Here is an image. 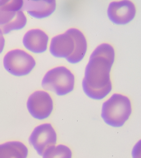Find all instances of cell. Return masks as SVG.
I'll use <instances>...</instances> for the list:
<instances>
[{
  "mask_svg": "<svg viewBox=\"0 0 141 158\" xmlns=\"http://www.w3.org/2000/svg\"><path fill=\"white\" fill-rule=\"evenodd\" d=\"M115 59L114 49L108 43L100 44L91 53L82 82L83 90L88 97L101 100L112 91L110 73Z\"/></svg>",
  "mask_w": 141,
  "mask_h": 158,
  "instance_id": "cell-1",
  "label": "cell"
},
{
  "mask_svg": "<svg viewBox=\"0 0 141 158\" xmlns=\"http://www.w3.org/2000/svg\"><path fill=\"white\" fill-rule=\"evenodd\" d=\"M132 104L127 96L120 94H113L103 104L101 117L110 127H122L132 114Z\"/></svg>",
  "mask_w": 141,
  "mask_h": 158,
  "instance_id": "cell-2",
  "label": "cell"
},
{
  "mask_svg": "<svg viewBox=\"0 0 141 158\" xmlns=\"http://www.w3.org/2000/svg\"><path fill=\"white\" fill-rule=\"evenodd\" d=\"M75 77L66 67H56L49 70L42 82L43 88L54 93L59 96H64L72 92L75 87Z\"/></svg>",
  "mask_w": 141,
  "mask_h": 158,
  "instance_id": "cell-3",
  "label": "cell"
},
{
  "mask_svg": "<svg viewBox=\"0 0 141 158\" xmlns=\"http://www.w3.org/2000/svg\"><path fill=\"white\" fill-rule=\"evenodd\" d=\"M3 63L6 70L17 77L28 75L36 65L34 57L21 49H15L8 52L3 58Z\"/></svg>",
  "mask_w": 141,
  "mask_h": 158,
  "instance_id": "cell-4",
  "label": "cell"
},
{
  "mask_svg": "<svg viewBox=\"0 0 141 158\" xmlns=\"http://www.w3.org/2000/svg\"><path fill=\"white\" fill-rule=\"evenodd\" d=\"M27 107L31 115L38 120L49 118L54 110V101L50 94L46 91L38 90L29 96Z\"/></svg>",
  "mask_w": 141,
  "mask_h": 158,
  "instance_id": "cell-5",
  "label": "cell"
},
{
  "mask_svg": "<svg viewBox=\"0 0 141 158\" xmlns=\"http://www.w3.org/2000/svg\"><path fill=\"white\" fill-rule=\"evenodd\" d=\"M29 141L37 153L42 156L49 148L56 145L57 135L51 124L43 123L34 128Z\"/></svg>",
  "mask_w": 141,
  "mask_h": 158,
  "instance_id": "cell-6",
  "label": "cell"
},
{
  "mask_svg": "<svg viewBox=\"0 0 141 158\" xmlns=\"http://www.w3.org/2000/svg\"><path fill=\"white\" fill-rule=\"evenodd\" d=\"M136 14L135 5L129 0L113 1L109 5L108 17L114 24L124 25L134 19Z\"/></svg>",
  "mask_w": 141,
  "mask_h": 158,
  "instance_id": "cell-7",
  "label": "cell"
},
{
  "mask_svg": "<svg viewBox=\"0 0 141 158\" xmlns=\"http://www.w3.org/2000/svg\"><path fill=\"white\" fill-rule=\"evenodd\" d=\"M74 49L73 38L67 31L53 37L49 47V51L53 56L66 59L73 54Z\"/></svg>",
  "mask_w": 141,
  "mask_h": 158,
  "instance_id": "cell-8",
  "label": "cell"
},
{
  "mask_svg": "<svg viewBox=\"0 0 141 158\" xmlns=\"http://www.w3.org/2000/svg\"><path fill=\"white\" fill-rule=\"evenodd\" d=\"M49 37L41 29L36 28L28 31L23 38L24 48L34 54H41L46 51Z\"/></svg>",
  "mask_w": 141,
  "mask_h": 158,
  "instance_id": "cell-9",
  "label": "cell"
},
{
  "mask_svg": "<svg viewBox=\"0 0 141 158\" xmlns=\"http://www.w3.org/2000/svg\"><path fill=\"white\" fill-rule=\"evenodd\" d=\"M56 2L55 0L24 1L23 10L29 16L37 19L47 18L55 12Z\"/></svg>",
  "mask_w": 141,
  "mask_h": 158,
  "instance_id": "cell-10",
  "label": "cell"
},
{
  "mask_svg": "<svg viewBox=\"0 0 141 158\" xmlns=\"http://www.w3.org/2000/svg\"><path fill=\"white\" fill-rule=\"evenodd\" d=\"M67 31L73 38L75 49L73 54L67 58L66 60L70 64H77L84 59L87 52V43L86 37L81 31L76 28H70Z\"/></svg>",
  "mask_w": 141,
  "mask_h": 158,
  "instance_id": "cell-11",
  "label": "cell"
},
{
  "mask_svg": "<svg viewBox=\"0 0 141 158\" xmlns=\"http://www.w3.org/2000/svg\"><path fill=\"white\" fill-rule=\"evenodd\" d=\"M23 5V0H0V28L14 19Z\"/></svg>",
  "mask_w": 141,
  "mask_h": 158,
  "instance_id": "cell-12",
  "label": "cell"
},
{
  "mask_svg": "<svg viewBox=\"0 0 141 158\" xmlns=\"http://www.w3.org/2000/svg\"><path fill=\"white\" fill-rule=\"evenodd\" d=\"M29 149L24 143L13 140L0 144V158H27Z\"/></svg>",
  "mask_w": 141,
  "mask_h": 158,
  "instance_id": "cell-13",
  "label": "cell"
},
{
  "mask_svg": "<svg viewBox=\"0 0 141 158\" xmlns=\"http://www.w3.org/2000/svg\"><path fill=\"white\" fill-rule=\"evenodd\" d=\"M43 158H72V152L64 144L54 146L46 151L42 156Z\"/></svg>",
  "mask_w": 141,
  "mask_h": 158,
  "instance_id": "cell-14",
  "label": "cell"
},
{
  "mask_svg": "<svg viewBox=\"0 0 141 158\" xmlns=\"http://www.w3.org/2000/svg\"><path fill=\"white\" fill-rule=\"evenodd\" d=\"M27 18L23 11L17 12L15 18L11 22L1 27L3 34H7L13 31L20 30L24 28L26 25Z\"/></svg>",
  "mask_w": 141,
  "mask_h": 158,
  "instance_id": "cell-15",
  "label": "cell"
},
{
  "mask_svg": "<svg viewBox=\"0 0 141 158\" xmlns=\"http://www.w3.org/2000/svg\"><path fill=\"white\" fill-rule=\"evenodd\" d=\"M132 156L133 158H141L140 141L135 145L132 150Z\"/></svg>",
  "mask_w": 141,
  "mask_h": 158,
  "instance_id": "cell-16",
  "label": "cell"
},
{
  "mask_svg": "<svg viewBox=\"0 0 141 158\" xmlns=\"http://www.w3.org/2000/svg\"><path fill=\"white\" fill-rule=\"evenodd\" d=\"M5 45V40L2 29L0 28V54L3 52Z\"/></svg>",
  "mask_w": 141,
  "mask_h": 158,
  "instance_id": "cell-17",
  "label": "cell"
}]
</instances>
